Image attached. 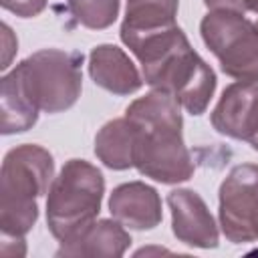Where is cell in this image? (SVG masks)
Returning <instances> with one entry per match:
<instances>
[{"label": "cell", "instance_id": "cell-1", "mask_svg": "<svg viewBox=\"0 0 258 258\" xmlns=\"http://www.w3.org/2000/svg\"><path fill=\"white\" fill-rule=\"evenodd\" d=\"M135 125L133 167L159 183H181L191 179L196 165L183 141L181 105L165 91L151 89L125 109Z\"/></svg>", "mask_w": 258, "mask_h": 258}, {"label": "cell", "instance_id": "cell-2", "mask_svg": "<svg viewBox=\"0 0 258 258\" xmlns=\"http://www.w3.org/2000/svg\"><path fill=\"white\" fill-rule=\"evenodd\" d=\"M127 48L141 64L145 85L173 95L189 115L206 113L218 79L179 26L139 38Z\"/></svg>", "mask_w": 258, "mask_h": 258}, {"label": "cell", "instance_id": "cell-3", "mask_svg": "<svg viewBox=\"0 0 258 258\" xmlns=\"http://www.w3.org/2000/svg\"><path fill=\"white\" fill-rule=\"evenodd\" d=\"M54 179L48 149L22 143L12 147L0 167V232L2 240H24L38 220V198Z\"/></svg>", "mask_w": 258, "mask_h": 258}, {"label": "cell", "instance_id": "cell-4", "mask_svg": "<svg viewBox=\"0 0 258 258\" xmlns=\"http://www.w3.org/2000/svg\"><path fill=\"white\" fill-rule=\"evenodd\" d=\"M105 194V177L85 159H69L52 179L46 196V226L62 242L97 220Z\"/></svg>", "mask_w": 258, "mask_h": 258}, {"label": "cell", "instance_id": "cell-5", "mask_svg": "<svg viewBox=\"0 0 258 258\" xmlns=\"http://www.w3.org/2000/svg\"><path fill=\"white\" fill-rule=\"evenodd\" d=\"M83 54L60 48H42L20 60L12 73L24 95L40 113H62L71 109L83 91Z\"/></svg>", "mask_w": 258, "mask_h": 258}, {"label": "cell", "instance_id": "cell-6", "mask_svg": "<svg viewBox=\"0 0 258 258\" xmlns=\"http://www.w3.org/2000/svg\"><path fill=\"white\" fill-rule=\"evenodd\" d=\"M200 34L208 50L218 58L224 75L258 83V26L242 12L210 10L200 22Z\"/></svg>", "mask_w": 258, "mask_h": 258}, {"label": "cell", "instance_id": "cell-7", "mask_svg": "<svg viewBox=\"0 0 258 258\" xmlns=\"http://www.w3.org/2000/svg\"><path fill=\"white\" fill-rule=\"evenodd\" d=\"M220 230L232 244L258 242V165L240 163L220 183Z\"/></svg>", "mask_w": 258, "mask_h": 258}, {"label": "cell", "instance_id": "cell-8", "mask_svg": "<svg viewBox=\"0 0 258 258\" xmlns=\"http://www.w3.org/2000/svg\"><path fill=\"white\" fill-rule=\"evenodd\" d=\"M167 206L171 212V232L181 244L202 250L220 244L218 224L198 191L187 187L171 189L167 194Z\"/></svg>", "mask_w": 258, "mask_h": 258}, {"label": "cell", "instance_id": "cell-9", "mask_svg": "<svg viewBox=\"0 0 258 258\" xmlns=\"http://www.w3.org/2000/svg\"><path fill=\"white\" fill-rule=\"evenodd\" d=\"M210 121L220 135L250 143L258 133V83L236 81L228 85L222 91Z\"/></svg>", "mask_w": 258, "mask_h": 258}, {"label": "cell", "instance_id": "cell-10", "mask_svg": "<svg viewBox=\"0 0 258 258\" xmlns=\"http://www.w3.org/2000/svg\"><path fill=\"white\" fill-rule=\"evenodd\" d=\"M109 212L129 230H153L161 224V198L157 189L145 181H127L113 187L109 196Z\"/></svg>", "mask_w": 258, "mask_h": 258}, {"label": "cell", "instance_id": "cell-11", "mask_svg": "<svg viewBox=\"0 0 258 258\" xmlns=\"http://www.w3.org/2000/svg\"><path fill=\"white\" fill-rule=\"evenodd\" d=\"M89 77L93 83L113 95H133L143 87L135 62L117 44H97L89 52Z\"/></svg>", "mask_w": 258, "mask_h": 258}, {"label": "cell", "instance_id": "cell-12", "mask_svg": "<svg viewBox=\"0 0 258 258\" xmlns=\"http://www.w3.org/2000/svg\"><path fill=\"white\" fill-rule=\"evenodd\" d=\"M131 246V236L119 220L103 218L91 222L87 228L62 240L56 256H105V258H119Z\"/></svg>", "mask_w": 258, "mask_h": 258}, {"label": "cell", "instance_id": "cell-13", "mask_svg": "<svg viewBox=\"0 0 258 258\" xmlns=\"http://www.w3.org/2000/svg\"><path fill=\"white\" fill-rule=\"evenodd\" d=\"M179 0H127L125 18L121 22V42L127 46L139 38L165 32L177 26Z\"/></svg>", "mask_w": 258, "mask_h": 258}, {"label": "cell", "instance_id": "cell-14", "mask_svg": "<svg viewBox=\"0 0 258 258\" xmlns=\"http://www.w3.org/2000/svg\"><path fill=\"white\" fill-rule=\"evenodd\" d=\"M95 155L105 167L113 171H125L133 167L135 125L127 117L107 121L95 135Z\"/></svg>", "mask_w": 258, "mask_h": 258}, {"label": "cell", "instance_id": "cell-15", "mask_svg": "<svg viewBox=\"0 0 258 258\" xmlns=\"http://www.w3.org/2000/svg\"><path fill=\"white\" fill-rule=\"evenodd\" d=\"M38 109L24 95L14 73H6L0 79V131L2 135L24 133L38 121Z\"/></svg>", "mask_w": 258, "mask_h": 258}, {"label": "cell", "instance_id": "cell-16", "mask_svg": "<svg viewBox=\"0 0 258 258\" xmlns=\"http://www.w3.org/2000/svg\"><path fill=\"white\" fill-rule=\"evenodd\" d=\"M67 8L77 24L91 30H105L117 20L121 0H67Z\"/></svg>", "mask_w": 258, "mask_h": 258}, {"label": "cell", "instance_id": "cell-17", "mask_svg": "<svg viewBox=\"0 0 258 258\" xmlns=\"http://www.w3.org/2000/svg\"><path fill=\"white\" fill-rule=\"evenodd\" d=\"M48 0H0V6L18 18H34L46 8Z\"/></svg>", "mask_w": 258, "mask_h": 258}, {"label": "cell", "instance_id": "cell-18", "mask_svg": "<svg viewBox=\"0 0 258 258\" xmlns=\"http://www.w3.org/2000/svg\"><path fill=\"white\" fill-rule=\"evenodd\" d=\"M208 10H234V12H246L244 0H204Z\"/></svg>", "mask_w": 258, "mask_h": 258}, {"label": "cell", "instance_id": "cell-19", "mask_svg": "<svg viewBox=\"0 0 258 258\" xmlns=\"http://www.w3.org/2000/svg\"><path fill=\"white\" fill-rule=\"evenodd\" d=\"M246 12H256L258 14V0H244Z\"/></svg>", "mask_w": 258, "mask_h": 258}, {"label": "cell", "instance_id": "cell-20", "mask_svg": "<svg viewBox=\"0 0 258 258\" xmlns=\"http://www.w3.org/2000/svg\"><path fill=\"white\" fill-rule=\"evenodd\" d=\"M250 145H252V149H254V151H258V133L250 139Z\"/></svg>", "mask_w": 258, "mask_h": 258}, {"label": "cell", "instance_id": "cell-21", "mask_svg": "<svg viewBox=\"0 0 258 258\" xmlns=\"http://www.w3.org/2000/svg\"><path fill=\"white\" fill-rule=\"evenodd\" d=\"M256 26H258V20H256Z\"/></svg>", "mask_w": 258, "mask_h": 258}]
</instances>
